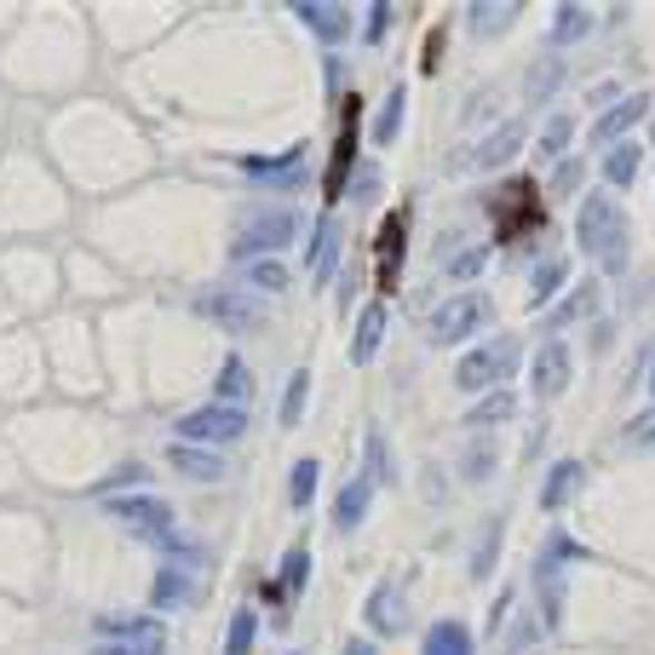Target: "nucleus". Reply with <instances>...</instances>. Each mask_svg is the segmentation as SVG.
<instances>
[{
  "mask_svg": "<svg viewBox=\"0 0 655 655\" xmlns=\"http://www.w3.org/2000/svg\"><path fill=\"white\" fill-rule=\"evenodd\" d=\"M569 138H575V121H569V116H552L546 132H540V150H546V156H564Z\"/></svg>",
  "mask_w": 655,
  "mask_h": 655,
  "instance_id": "obj_36",
  "label": "nucleus"
},
{
  "mask_svg": "<svg viewBox=\"0 0 655 655\" xmlns=\"http://www.w3.org/2000/svg\"><path fill=\"white\" fill-rule=\"evenodd\" d=\"M420 655H477L472 627H466V621H437V627H426Z\"/></svg>",
  "mask_w": 655,
  "mask_h": 655,
  "instance_id": "obj_18",
  "label": "nucleus"
},
{
  "mask_svg": "<svg viewBox=\"0 0 655 655\" xmlns=\"http://www.w3.org/2000/svg\"><path fill=\"white\" fill-rule=\"evenodd\" d=\"M489 219L500 230V241H517L540 230V196H535V179H506L489 190Z\"/></svg>",
  "mask_w": 655,
  "mask_h": 655,
  "instance_id": "obj_2",
  "label": "nucleus"
},
{
  "mask_svg": "<svg viewBox=\"0 0 655 655\" xmlns=\"http://www.w3.org/2000/svg\"><path fill=\"white\" fill-rule=\"evenodd\" d=\"M517 7H472V29H506Z\"/></svg>",
  "mask_w": 655,
  "mask_h": 655,
  "instance_id": "obj_37",
  "label": "nucleus"
},
{
  "mask_svg": "<svg viewBox=\"0 0 655 655\" xmlns=\"http://www.w3.org/2000/svg\"><path fill=\"white\" fill-rule=\"evenodd\" d=\"M649 391H655V363H649Z\"/></svg>",
  "mask_w": 655,
  "mask_h": 655,
  "instance_id": "obj_45",
  "label": "nucleus"
},
{
  "mask_svg": "<svg viewBox=\"0 0 655 655\" xmlns=\"http://www.w3.org/2000/svg\"><path fill=\"white\" fill-rule=\"evenodd\" d=\"M248 282L265 288V294H282V288H288V270L276 265V259H254V265H248Z\"/></svg>",
  "mask_w": 655,
  "mask_h": 655,
  "instance_id": "obj_35",
  "label": "nucleus"
},
{
  "mask_svg": "<svg viewBox=\"0 0 655 655\" xmlns=\"http://www.w3.org/2000/svg\"><path fill=\"white\" fill-rule=\"evenodd\" d=\"M517 145H524V127H517V121H506L495 138H483V145H477V167H495V161L517 156Z\"/></svg>",
  "mask_w": 655,
  "mask_h": 655,
  "instance_id": "obj_28",
  "label": "nucleus"
},
{
  "mask_svg": "<svg viewBox=\"0 0 655 655\" xmlns=\"http://www.w3.org/2000/svg\"><path fill=\"white\" fill-rule=\"evenodd\" d=\"M248 386H254V379H248V363H241V357H225V368H219V379H214V397L236 408L241 397H248Z\"/></svg>",
  "mask_w": 655,
  "mask_h": 655,
  "instance_id": "obj_27",
  "label": "nucleus"
},
{
  "mask_svg": "<svg viewBox=\"0 0 655 655\" xmlns=\"http://www.w3.org/2000/svg\"><path fill=\"white\" fill-rule=\"evenodd\" d=\"M386 23H391V7H386V0H379V7L368 12V29H363V34H368V47L379 41V34H386Z\"/></svg>",
  "mask_w": 655,
  "mask_h": 655,
  "instance_id": "obj_40",
  "label": "nucleus"
},
{
  "mask_svg": "<svg viewBox=\"0 0 655 655\" xmlns=\"http://www.w3.org/2000/svg\"><path fill=\"white\" fill-rule=\"evenodd\" d=\"M489 317H495V305L483 299V294H460V299H448L437 317H431V339H437V345H455V339L477 334Z\"/></svg>",
  "mask_w": 655,
  "mask_h": 655,
  "instance_id": "obj_10",
  "label": "nucleus"
},
{
  "mask_svg": "<svg viewBox=\"0 0 655 655\" xmlns=\"http://www.w3.org/2000/svg\"><path fill=\"white\" fill-rule=\"evenodd\" d=\"M294 18L317 29L328 47H339V41H345V29H351V18H345L339 7H317V0H294Z\"/></svg>",
  "mask_w": 655,
  "mask_h": 655,
  "instance_id": "obj_19",
  "label": "nucleus"
},
{
  "mask_svg": "<svg viewBox=\"0 0 655 655\" xmlns=\"http://www.w3.org/2000/svg\"><path fill=\"white\" fill-rule=\"evenodd\" d=\"M248 431V414L230 408V403H207L196 414H179V443H196V448H219V443H236Z\"/></svg>",
  "mask_w": 655,
  "mask_h": 655,
  "instance_id": "obj_4",
  "label": "nucleus"
},
{
  "mask_svg": "<svg viewBox=\"0 0 655 655\" xmlns=\"http://www.w3.org/2000/svg\"><path fill=\"white\" fill-rule=\"evenodd\" d=\"M403 116H408V92L397 87V92H386V103H379V116H374V145H397V127H403Z\"/></svg>",
  "mask_w": 655,
  "mask_h": 655,
  "instance_id": "obj_26",
  "label": "nucleus"
},
{
  "mask_svg": "<svg viewBox=\"0 0 655 655\" xmlns=\"http://www.w3.org/2000/svg\"><path fill=\"white\" fill-rule=\"evenodd\" d=\"M98 633H110L116 644H132V638H161V621H156V615H98Z\"/></svg>",
  "mask_w": 655,
  "mask_h": 655,
  "instance_id": "obj_24",
  "label": "nucleus"
},
{
  "mask_svg": "<svg viewBox=\"0 0 655 655\" xmlns=\"http://www.w3.org/2000/svg\"><path fill=\"white\" fill-rule=\"evenodd\" d=\"M167 466H172V472H185V477H196V483L225 477L219 448H196V443H172V448H167Z\"/></svg>",
  "mask_w": 655,
  "mask_h": 655,
  "instance_id": "obj_15",
  "label": "nucleus"
},
{
  "mask_svg": "<svg viewBox=\"0 0 655 655\" xmlns=\"http://www.w3.org/2000/svg\"><path fill=\"white\" fill-rule=\"evenodd\" d=\"M305 397H310V374L299 368L288 379V391H282V426H299V414H305Z\"/></svg>",
  "mask_w": 655,
  "mask_h": 655,
  "instance_id": "obj_33",
  "label": "nucleus"
},
{
  "mask_svg": "<svg viewBox=\"0 0 655 655\" xmlns=\"http://www.w3.org/2000/svg\"><path fill=\"white\" fill-rule=\"evenodd\" d=\"M305 161V145L282 150V156H241L236 167L248 172V179H276V185H294V167Z\"/></svg>",
  "mask_w": 655,
  "mask_h": 655,
  "instance_id": "obj_17",
  "label": "nucleus"
},
{
  "mask_svg": "<svg viewBox=\"0 0 655 655\" xmlns=\"http://www.w3.org/2000/svg\"><path fill=\"white\" fill-rule=\"evenodd\" d=\"M593 29V18H586L580 7H558V29H552V47H569L575 34H586Z\"/></svg>",
  "mask_w": 655,
  "mask_h": 655,
  "instance_id": "obj_34",
  "label": "nucleus"
},
{
  "mask_svg": "<svg viewBox=\"0 0 655 655\" xmlns=\"http://www.w3.org/2000/svg\"><path fill=\"white\" fill-rule=\"evenodd\" d=\"M150 604H156V609H185V604H190V575L172 569V564H161V569H156V586H150Z\"/></svg>",
  "mask_w": 655,
  "mask_h": 655,
  "instance_id": "obj_23",
  "label": "nucleus"
},
{
  "mask_svg": "<svg viewBox=\"0 0 655 655\" xmlns=\"http://www.w3.org/2000/svg\"><path fill=\"white\" fill-rule=\"evenodd\" d=\"M254 638H259V615H254V609H236V615H230V644H225V655H254Z\"/></svg>",
  "mask_w": 655,
  "mask_h": 655,
  "instance_id": "obj_31",
  "label": "nucleus"
},
{
  "mask_svg": "<svg viewBox=\"0 0 655 655\" xmlns=\"http://www.w3.org/2000/svg\"><path fill=\"white\" fill-rule=\"evenodd\" d=\"M334 248H339V225L334 214L310 230V248H305V270H317V282H328V270H334Z\"/></svg>",
  "mask_w": 655,
  "mask_h": 655,
  "instance_id": "obj_21",
  "label": "nucleus"
},
{
  "mask_svg": "<svg viewBox=\"0 0 655 655\" xmlns=\"http://www.w3.org/2000/svg\"><path fill=\"white\" fill-rule=\"evenodd\" d=\"M569 363H575V357H569V345H564V339H552L546 351L535 357V368H529V391H535V397H558V391L569 386Z\"/></svg>",
  "mask_w": 655,
  "mask_h": 655,
  "instance_id": "obj_11",
  "label": "nucleus"
},
{
  "mask_svg": "<svg viewBox=\"0 0 655 655\" xmlns=\"http://www.w3.org/2000/svg\"><path fill=\"white\" fill-rule=\"evenodd\" d=\"M305 580H310V546H305V540H294V546H288V558H282V575L265 580V598H270L276 609H288V598L299 593Z\"/></svg>",
  "mask_w": 655,
  "mask_h": 655,
  "instance_id": "obj_13",
  "label": "nucleus"
},
{
  "mask_svg": "<svg viewBox=\"0 0 655 655\" xmlns=\"http://www.w3.org/2000/svg\"><path fill=\"white\" fill-rule=\"evenodd\" d=\"M466 460H472V466H466V477H483V472H489V466H495L489 455H483V448H477V455H466Z\"/></svg>",
  "mask_w": 655,
  "mask_h": 655,
  "instance_id": "obj_42",
  "label": "nucleus"
},
{
  "mask_svg": "<svg viewBox=\"0 0 655 655\" xmlns=\"http://www.w3.org/2000/svg\"><path fill=\"white\" fill-rule=\"evenodd\" d=\"M564 282H569V265H558V259H552V265H540V270H535V282H529V305L540 310V305H546L552 294H558Z\"/></svg>",
  "mask_w": 655,
  "mask_h": 655,
  "instance_id": "obj_32",
  "label": "nucleus"
},
{
  "mask_svg": "<svg viewBox=\"0 0 655 655\" xmlns=\"http://www.w3.org/2000/svg\"><path fill=\"white\" fill-rule=\"evenodd\" d=\"M368 627H374V633H397V627H403L397 580H379V586H374V598H368Z\"/></svg>",
  "mask_w": 655,
  "mask_h": 655,
  "instance_id": "obj_20",
  "label": "nucleus"
},
{
  "mask_svg": "<svg viewBox=\"0 0 655 655\" xmlns=\"http://www.w3.org/2000/svg\"><path fill=\"white\" fill-rule=\"evenodd\" d=\"M638 161H644L638 145H615L609 161H604V179H609V185H633V179H638Z\"/></svg>",
  "mask_w": 655,
  "mask_h": 655,
  "instance_id": "obj_30",
  "label": "nucleus"
},
{
  "mask_svg": "<svg viewBox=\"0 0 655 655\" xmlns=\"http://www.w3.org/2000/svg\"><path fill=\"white\" fill-rule=\"evenodd\" d=\"M368 495H374V472L363 466L345 489L334 495V529L339 535H351V529H363V517H368Z\"/></svg>",
  "mask_w": 655,
  "mask_h": 655,
  "instance_id": "obj_12",
  "label": "nucleus"
},
{
  "mask_svg": "<svg viewBox=\"0 0 655 655\" xmlns=\"http://www.w3.org/2000/svg\"><path fill=\"white\" fill-rule=\"evenodd\" d=\"M575 185H580V161H564L558 179H552V190H575Z\"/></svg>",
  "mask_w": 655,
  "mask_h": 655,
  "instance_id": "obj_41",
  "label": "nucleus"
},
{
  "mask_svg": "<svg viewBox=\"0 0 655 655\" xmlns=\"http://www.w3.org/2000/svg\"><path fill=\"white\" fill-rule=\"evenodd\" d=\"M294 230H299V214H288V207H270V214H259L248 230H241L236 236V254L241 259H270L276 248H288V241H294Z\"/></svg>",
  "mask_w": 655,
  "mask_h": 655,
  "instance_id": "obj_8",
  "label": "nucleus"
},
{
  "mask_svg": "<svg viewBox=\"0 0 655 655\" xmlns=\"http://www.w3.org/2000/svg\"><path fill=\"white\" fill-rule=\"evenodd\" d=\"M517 351H524V345H517V334H495L489 345H477V351L455 368V386H466V391L495 386V391H500V379L517 368Z\"/></svg>",
  "mask_w": 655,
  "mask_h": 655,
  "instance_id": "obj_3",
  "label": "nucleus"
},
{
  "mask_svg": "<svg viewBox=\"0 0 655 655\" xmlns=\"http://www.w3.org/2000/svg\"><path fill=\"white\" fill-rule=\"evenodd\" d=\"M103 517L132 529V535H145V540H156V546L172 535V506L156 500V495H116L110 506H103Z\"/></svg>",
  "mask_w": 655,
  "mask_h": 655,
  "instance_id": "obj_5",
  "label": "nucleus"
},
{
  "mask_svg": "<svg viewBox=\"0 0 655 655\" xmlns=\"http://www.w3.org/2000/svg\"><path fill=\"white\" fill-rule=\"evenodd\" d=\"M345 655H379V649H374L368 638H351V644H345Z\"/></svg>",
  "mask_w": 655,
  "mask_h": 655,
  "instance_id": "obj_43",
  "label": "nucleus"
},
{
  "mask_svg": "<svg viewBox=\"0 0 655 655\" xmlns=\"http://www.w3.org/2000/svg\"><path fill=\"white\" fill-rule=\"evenodd\" d=\"M575 489H580V460H558V466H552V477H546V489H540V506L546 512H564Z\"/></svg>",
  "mask_w": 655,
  "mask_h": 655,
  "instance_id": "obj_22",
  "label": "nucleus"
},
{
  "mask_svg": "<svg viewBox=\"0 0 655 655\" xmlns=\"http://www.w3.org/2000/svg\"><path fill=\"white\" fill-rule=\"evenodd\" d=\"M575 241H580V254H586V259H604L609 270L627 265V225H621L615 201H609L604 190L580 196V214H575Z\"/></svg>",
  "mask_w": 655,
  "mask_h": 655,
  "instance_id": "obj_1",
  "label": "nucleus"
},
{
  "mask_svg": "<svg viewBox=\"0 0 655 655\" xmlns=\"http://www.w3.org/2000/svg\"><path fill=\"white\" fill-rule=\"evenodd\" d=\"M196 310L214 328H225V334H241V328H259L265 317H259V305L248 299V294H236V288H201L196 294Z\"/></svg>",
  "mask_w": 655,
  "mask_h": 655,
  "instance_id": "obj_7",
  "label": "nucleus"
},
{
  "mask_svg": "<svg viewBox=\"0 0 655 655\" xmlns=\"http://www.w3.org/2000/svg\"><path fill=\"white\" fill-rule=\"evenodd\" d=\"M357 121H363V98L351 92V98L339 103V138H334V161H328V179H322V196L328 201L345 196V179H351V167H357V145H363Z\"/></svg>",
  "mask_w": 655,
  "mask_h": 655,
  "instance_id": "obj_6",
  "label": "nucleus"
},
{
  "mask_svg": "<svg viewBox=\"0 0 655 655\" xmlns=\"http://www.w3.org/2000/svg\"><path fill=\"white\" fill-rule=\"evenodd\" d=\"M483 265H489V254L472 248V254H460V259H455V270H448V276H455V282H466V276H477Z\"/></svg>",
  "mask_w": 655,
  "mask_h": 655,
  "instance_id": "obj_39",
  "label": "nucleus"
},
{
  "mask_svg": "<svg viewBox=\"0 0 655 655\" xmlns=\"http://www.w3.org/2000/svg\"><path fill=\"white\" fill-rule=\"evenodd\" d=\"M403 254H408V214L379 219V241H374V276H379V294H397V276H403Z\"/></svg>",
  "mask_w": 655,
  "mask_h": 655,
  "instance_id": "obj_9",
  "label": "nucleus"
},
{
  "mask_svg": "<svg viewBox=\"0 0 655 655\" xmlns=\"http://www.w3.org/2000/svg\"><path fill=\"white\" fill-rule=\"evenodd\" d=\"M379 339H386V299L363 305V317H357V334H351V363H357V368H363V363H374Z\"/></svg>",
  "mask_w": 655,
  "mask_h": 655,
  "instance_id": "obj_16",
  "label": "nucleus"
},
{
  "mask_svg": "<svg viewBox=\"0 0 655 655\" xmlns=\"http://www.w3.org/2000/svg\"><path fill=\"white\" fill-rule=\"evenodd\" d=\"M317 477H322V460L317 455H299L294 460V472H288V506L294 512H305L310 500H317Z\"/></svg>",
  "mask_w": 655,
  "mask_h": 655,
  "instance_id": "obj_25",
  "label": "nucleus"
},
{
  "mask_svg": "<svg viewBox=\"0 0 655 655\" xmlns=\"http://www.w3.org/2000/svg\"><path fill=\"white\" fill-rule=\"evenodd\" d=\"M98 655H167L161 638H132V644H103Z\"/></svg>",
  "mask_w": 655,
  "mask_h": 655,
  "instance_id": "obj_38",
  "label": "nucleus"
},
{
  "mask_svg": "<svg viewBox=\"0 0 655 655\" xmlns=\"http://www.w3.org/2000/svg\"><path fill=\"white\" fill-rule=\"evenodd\" d=\"M512 408H517V397L500 386V391H489V397L466 414V426H500V420H512Z\"/></svg>",
  "mask_w": 655,
  "mask_h": 655,
  "instance_id": "obj_29",
  "label": "nucleus"
},
{
  "mask_svg": "<svg viewBox=\"0 0 655 655\" xmlns=\"http://www.w3.org/2000/svg\"><path fill=\"white\" fill-rule=\"evenodd\" d=\"M644 116H649V98H644V92L609 103V110L598 116V127H593V145H615V138H621V132H633Z\"/></svg>",
  "mask_w": 655,
  "mask_h": 655,
  "instance_id": "obj_14",
  "label": "nucleus"
},
{
  "mask_svg": "<svg viewBox=\"0 0 655 655\" xmlns=\"http://www.w3.org/2000/svg\"><path fill=\"white\" fill-rule=\"evenodd\" d=\"M633 431H638V437H655V420H638Z\"/></svg>",
  "mask_w": 655,
  "mask_h": 655,
  "instance_id": "obj_44",
  "label": "nucleus"
}]
</instances>
